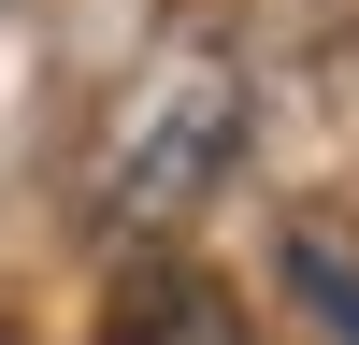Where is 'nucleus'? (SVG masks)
I'll return each instance as SVG.
<instances>
[{"label":"nucleus","mask_w":359,"mask_h":345,"mask_svg":"<svg viewBox=\"0 0 359 345\" xmlns=\"http://www.w3.org/2000/svg\"><path fill=\"white\" fill-rule=\"evenodd\" d=\"M101 345H259V331H245V302H230L216 273H172V259H158V273L115 288Z\"/></svg>","instance_id":"nucleus-2"},{"label":"nucleus","mask_w":359,"mask_h":345,"mask_svg":"<svg viewBox=\"0 0 359 345\" xmlns=\"http://www.w3.org/2000/svg\"><path fill=\"white\" fill-rule=\"evenodd\" d=\"M287 273H302V302H316V331H331V345H359V259H331V245L302 230V245H287Z\"/></svg>","instance_id":"nucleus-3"},{"label":"nucleus","mask_w":359,"mask_h":345,"mask_svg":"<svg viewBox=\"0 0 359 345\" xmlns=\"http://www.w3.org/2000/svg\"><path fill=\"white\" fill-rule=\"evenodd\" d=\"M245 144V86L230 72H187L158 101V130H130L115 144V187H101V216H130V230H158V216H187L201 187H216V158Z\"/></svg>","instance_id":"nucleus-1"},{"label":"nucleus","mask_w":359,"mask_h":345,"mask_svg":"<svg viewBox=\"0 0 359 345\" xmlns=\"http://www.w3.org/2000/svg\"><path fill=\"white\" fill-rule=\"evenodd\" d=\"M0 345H15V331H0Z\"/></svg>","instance_id":"nucleus-4"}]
</instances>
